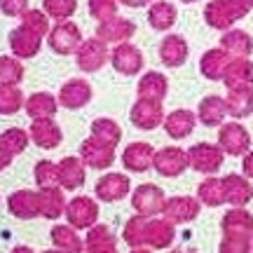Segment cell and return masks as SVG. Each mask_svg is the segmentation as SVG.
Wrapping results in <instances>:
<instances>
[{
    "label": "cell",
    "instance_id": "cell-1",
    "mask_svg": "<svg viewBox=\"0 0 253 253\" xmlns=\"http://www.w3.org/2000/svg\"><path fill=\"white\" fill-rule=\"evenodd\" d=\"M251 9V0H209L204 7V21L213 31H230Z\"/></svg>",
    "mask_w": 253,
    "mask_h": 253
},
{
    "label": "cell",
    "instance_id": "cell-2",
    "mask_svg": "<svg viewBox=\"0 0 253 253\" xmlns=\"http://www.w3.org/2000/svg\"><path fill=\"white\" fill-rule=\"evenodd\" d=\"M82 31L80 26L71 21V19H66V21H56L54 26L49 28V33H47V45L49 49L59 56H71L78 52V47L82 45Z\"/></svg>",
    "mask_w": 253,
    "mask_h": 253
},
{
    "label": "cell",
    "instance_id": "cell-3",
    "mask_svg": "<svg viewBox=\"0 0 253 253\" xmlns=\"http://www.w3.org/2000/svg\"><path fill=\"white\" fill-rule=\"evenodd\" d=\"M75 61H78V68H80L82 73H96L110 61V49H108V45H106L103 40H99L96 36L87 38V40H82V45L78 47Z\"/></svg>",
    "mask_w": 253,
    "mask_h": 253
},
{
    "label": "cell",
    "instance_id": "cell-4",
    "mask_svg": "<svg viewBox=\"0 0 253 253\" xmlns=\"http://www.w3.org/2000/svg\"><path fill=\"white\" fill-rule=\"evenodd\" d=\"M218 145L223 148L225 155H232V157H242L251 150V134L244 125L239 122H225L218 129Z\"/></svg>",
    "mask_w": 253,
    "mask_h": 253
},
{
    "label": "cell",
    "instance_id": "cell-5",
    "mask_svg": "<svg viewBox=\"0 0 253 253\" xmlns=\"http://www.w3.org/2000/svg\"><path fill=\"white\" fill-rule=\"evenodd\" d=\"M66 220L75 230H89L99 220V204L87 195H78L66 204Z\"/></svg>",
    "mask_w": 253,
    "mask_h": 253
},
{
    "label": "cell",
    "instance_id": "cell-6",
    "mask_svg": "<svg viewBox=\"0 0 253 253\" xmlns=\"http://www.w3.org/2000/svg\"><path fill=\"white\" fill-rule=\"evenodd\" d=\"M223 160H225L223 148L213 143H197L188 150L190 169H195L199 173H207V176L216 173L223 167Z\"/></svg>",
    "mask_w": 253,
    "mask_h": 253
},
{
    "label": "cell",
    "instance_id": "cell-7",
    "mask_svg": "<svg viewBox=\"0 0 253 253\" xmlns=\"http://www.w3.org/2000/svg\"><path fill=\"white\" fill-rule=\"evenodd\" d=\"M188 167H190L188 153L183 148H178V145H169V148H162V150H155L153 169L164 178H176Z\"/></svg>",
    "mask_w": 253,
    "mask_h": 253
},
{
    "label": "cell",
    "instance_id": "cell-8",
    "mask_svg": "<svg viewBox=\"0 0 253 253\" xmlns=\"http://www.w3.org/2000/svg\"><path fill=\"white\" fill-rule=\"evenodd\" d=\"M164 106L162 101H148V99H136V103L129 110V120L136 129L143 131H153L164 122Z\"/></svg>",
    "mask_w": 253,
    "mask_h": 253
},
{
    "label": "cell",
    "instance_id": "cell-9",
    "mask_svg": "<svg viewBox=\"0 0 253 253\" xmlns=\"http://www.w3.org/2000/svg\"><path fill=\"white\" fill-rule=\"evenodd\" d=\"M164 192L160 185H153V183H143L131 192V207L138 216L153 218L157 213H162L164 207Z\"/></svg>",
    "mask_w": 253,
    "mask_h": 253
},
{
    "label": "cell",
    "instance_id": "cell-10",
    "mask_svg": "<svg viewBox=\"0 0 253 253\" xmlns=\"http://www.w3.org/2000/svg\"><path fill=\"white\" fill-rule=\"evenodd\" d=\"M110 63H113V68H115L120 75L131 78V75H138V73L143 71L145 59H143V52L136 45H131V42H120V45H115L113 52H110Z\"/></svg>",
    "mask_w": 253,
    "mask_h": 253
},
{
    "label": "cell",
    "instance_id": "cell-11",
    "mask_svg": "<svg viewBox=\"0 0 253 253\" xmlns=\"http://www.w3.org/2000/svg\"><path fill=\"white\" fill-rule=\"evenodd\" d=\"M199 209L202 202L197 197H190V195H176V197L164 199L162 207V216L167 220H171L173 225H181V223H190L199 216Z\"/></svg>",
    "mask_w": 253,
    "mask_h": 253
},
{
    "label": "cell",
    "instance_id": "cell-12",
    "mask_svg": "<svg viewBox=\"0 0 253 253\" xmlns=\"http://www.w3.org/2000/svg\"><path fill=\"white\" fill-rule=\"evenodd\" d=\"M80 160L84 162V167L103 171V169L113 167V162H115V148L99 141L96 136H89L80 145Z\"/></svg>",
    "mask_w": 253,
    "mask_h": 253
},
{
    "label": "cell",
    "instance_id": "cell-13",
    "mask_svg": "<svg viewBox=\"0 0 253 253\" xmlns=\"http://www.w3.org/2000/svg\"><path fill=\"white\" fill-rule=\"evenodd\" d=\"M91 96H94V89H91L89 82L84 80V78H71L68 82L61 84L56 99H59V106H61V108L80 110L89 103Z\"/></svg>",
    "mask_w": 253,
    "mask_h": 253
},
{
    "label": "cell",
    "instance_id": "cell-14",
    "mask_svg": "<svg viewBox=\"0 0 253 253\" xmlns=\"http://www.w3.org/2000/svg\"><path fill=\"white\" fill-rule=\"evenodd\" d=\"M7 211L19 220H33L40 216V192L38 190H14L7 197Z\"/></svg>",
    "mask_w": 253,
    "mask_h": 253
},
{
    "label": "cell",
    "instance_id": "cell-15",
    "mask_svg": "<svg viewBox=\"0 0 253 253\" xmlns=\"http://www.w3.org/2000/svg\"><path fill=\"white\" fill-rule=\"evenodd\" d=\"M7 42L9 49H12V56H17V59H33L42 49V38L33 31H28L26 26H21V24L9 31Z\"/></svg>",
    "mask_w": 253,
    "mask_h": 253
},
{
    "label": "cell",
    "instance_id": "cell-16",
    "mask_svg": "<svg viewBox=\"0 0 253 253\" xmlns=\"http://www.w3.org/2000/svg\"><path fill=\"white\" fill-rule=\"evenodd\" d=\"M136 33V24L131 19L125 17H113L106 21H99L96 26V38L103 40L106 45H120V42H129Z\"/></svg>",
    "mask_w": 253,
    "mask_h": 253
},
{
    "label": "cell",
    "instance_id": "cell-17",
    "mask_svg": "<svg viewBox=\"0 0 253 253\" xmlns=\"http://www.w3.org/2000/svg\"><path fill=\"white\" fill-rule=\"evenodd\" d=\"M94 192H96V197L101 202H120V199H125L129 192H131V181H129V176L125 173H106V176H101L96 185H94Z\"/></svg>",
    "mask_w": 253,
    "mask_h": 253
},
{
    "label": "cell",
    "instance_id": "cell-18",
    "mask_svg": "<svg viewBox=\"0 0 253 253\" xmlns=\"http://www.w3.org/2000/svg\"><path fill=\"white\" fill-rule=\"evenodd\" d=\"M28 136H31V141H33L38 148H42V150H54L63 141V131H61V126L54 122V118L33 120V122H31V129H28Z\"/></svg>",
    "mask_w": 253,
    "mask_h": 253
},
{
    "label": "cell",
    "instance_id": "cell-19",
    "mask_svg": "<svg viewBox=\"0 0 253 253\" xmlns=\"http://www.w3.org/2000/svg\"><path fill=\"white\" fill-rule=\"evenodd\" d=\"M157 54H160V61L167 68H178V66H183V63L188 61V56H190L188 40L183 36H178V33H169V36L162 38Z\"/></svg>",
    "mask_w": 253,
    "mask_h": 253
},
{
    "label": "cell",
    "instance_id": "cell-20",
    "mask_svg": "<svg viewBox=\"0 0 253 253\" xmlns=\"http://www.w3.org/2000/svg\"><path fill=\"white\" fill-rule=\"evenodd\" d=\"M155 160V148L145 141H136V143H129L122 153V167L131 173H143L153 167Z\"/></svg>",
    "mask_w": 253,
    "mask_h": 253
},
{
    "label": "cell",
    "instance_id": "cell-21",
    "mask_svg": "<svg viewBox=\"0 0 253 253\" xmlns=\"http://www.w3.org/2000/svg\"><path fill=\"white\" fill-rule=\"evenodd\" d=\"M176 237V225L167 218H148L143 232V246L150 249H167Z\"/></svg>",
    "mask_w": 253,
    "mask_h": 253
},
{
    "label": "cell",
    "instance_id": "cell-22",
    "mask_svg": "<svg viewBox=\"0 0 253 253\" xmlns=\"http://www.w3.org/2000/svg\"><path fill=\"white\" fill-rule=\"evenodd\" d=\"M162 126L169 138L183 141V138H188V136L195 131V126H197V113H192V110H188V108L171 110V113L164 118Z\"/></svg>",
    "mask_w": 253,
    "mask_h": 253
},
{
    "label": "cell",
    "instance_id": "cell-23",
    "mask_svg": "<svg viewBox=\"0 0 253 253\" xmlns=\"http://www.w3.org/2000/svg\"><path fill=\"white\" fill-rule=\"evenodd\" d=\"M230 61H232V56L227 54L223 47L207 49L202 54V59H199V73L211 82H223V75H225Z\"/></svg>",
    "mask_w": 253,
    "mask_h": 253
},
{
    "label": "cell",
    "instance_id": "cell-24",
    "mask_svg": "<svg viewBox=\"0 0 253 253\" xmlns=\"http://www.w3.org/2000/svg\"><path fill=\"white\" fill-rule=\"evenodd\" d=\"M56 169H59V185L63 190H78L84 185L87 167H84L80 157L68 155V157H63L61 162H56Z\"/></svg>",
    "mask_w": 253,
    "mask_h": 253
},
{
    "label": "cell",
    "instance_id": "cell-25",
    "mask_svg": "<svg viewBox=\"0 0 253 253\" xmlns=\"http://www.w3.org/2000/svg\"><path fill=\"white\" fill-rule=\"evenodd\" d=\"M225 188V204L230 207H246L253 199V185L244 173H227L223 178Z\"/></svg>",
    "mask_w": 253,
    "mask_h": 253
},
{
    "label": "cell",
    "instance_id": "cell-26",
    "mask_svg": "<svg viewBox=\"0 0 253 253\" xmlns=\"http://www.w3.org/2000/svg\"><path fill=\"white\" fill-rule=\"evenodd\" d=\"M136 94H138V99L164 101L167 94H169V80H167V75L160 71L143 73L138 84H136Z\"/></svg>",
    "mask_w": 253,
    "mask_h": 253
},
{
    "label": "cell",
    "instance_id": "cell-27",
    "mask_svg": "<svg viewBox=\"0 0 253 253\" xmlns=\"http://www.w3.org/2000/svg\"><path fill=\"white\" fill-rule=\"evenodd\" d=\"M84 253H118V237L108 225H91L84 237Z\"/></svg>",
    "mask_w": 253,
    "mask_h": 253
},
{
    "label": "cell",
    "instance_id": "cell-28",
    "mask_svg": "<svg viewBox=\"0 0 253 253\" xmlns=\"http://www.w3.org/2000/svg\"><path fill=\"white\" fill-rule=\"evenodd\" d=\"M225 118H227V106L223 96L209 94V96H204V99L199 101L197 122H202L204 126H220Z\"/></svg>",
    "mask_w": 253,
    "mask_h": 253
},
{
    "label": "cell",
    "instance_id": "cell-29",
    "mask_svg": "<svg viewBox=\"0 0 253 253\" xmlns=\"http://www.w3.org/2000/svg\"><path fill=\"white\" fill-rule=\"evenodd\" d=\"M225 106H227V115H232L235 120H244L249 115H253V84L227 89Z\"/></svg>",
    "mask_w": 253,
    "mask_h": 253
},
{
    "label": "cell",
    "instance_id": "cell-30",
    "mask_svg": "<svg viewBox=\"0 0 253 253\" xmlns=\"http://www.w3.org/2000/svg\"><path fill=\"white\" fill-rule=\"evenodd\" d=\"M176 19H178V9L173 2L169 0H155L150 2V9H148V24L160 31V33H167L176 26Z\"/></svg>",
    "mask_w": 253,
    "mask_h": 253
},
{
    "label": "cell",
    "instance_id": "cell-31",
    "mask_svg": "<svg viewBox=\"0 0 253 253\" xmlns=\"http://www.w3.org/2000/svg\"><path fill=\"white\" fill-rule=\"evenodd\" d=\"M24 110L31 120H47V118H54L56 110H59V99L49 91H36L31 94L24 103Z\"/></svg>",
    "mask_w": 253,
    "mask_h": 253
},
{
    "label": "cell",
    "instance_id": "cell-32",
    "mask_svg": "<svg viewBox=\"0 0 253 253\" xmlns=\"http://www.w3.org/2000/svg\"><path fill=\"white\" fill-rule=\"evenodd\" d=\"M220 47L225 49L227 54L237 59H249L253 54V38L242 31V28H230V31H223V38H220Z\"/></svg>",
    "mask_w": 253,
    "mask_h": 253
},
{
    "label": "cell",
    "instance_id": "cell-33",
    "mask_svg": "<svg viewBox=\"0 0 253 253\" xmlns=\"http://www.w3.org/2000/svg\"><path fill=\"white\" fill-rule=\"evenodd\" d=\"M40 216L47 220H56L66 213V197H63V188L54 185V188H40Z\"/></svg>",
    "mask_w": 253,
    "mask_h": 253
},
{
    "label": "cell",
    "instance_id": "cell-34",
    "mask_svg": "<svg viewBox=\"0 0 253 253\" xmlns=\"http://www.w3.org/2000/svg\"><path fill=\"white\" fill-rule=\"evenodd\" d=\"M223 235H249L253 237V216L244 207H232L223 216Z\"/></svg>",
    "mask_w": 253,
    "mask_h": 253
},
{
    "label": "cell",
    "instance_id": "cell-35",
    "mask_svg": "<svg viewBox=\"0 0 253 253\" xmlns=\"http://www.w3.org/2000/svg\"><path fill=\"white\" fill-rule=\"evenodd\" d=\"M52 244L61 253H84V242L80 239L78 230L71 225H54L52 227Z\"/></svg>",
    "mask_w": 253,
    "mask_h": 253
},
{
    "label": "cell",
    "instance_id": "cell-36",
    "mask_svg": "<svg viewBox=\"0 0 253 253\" xmlns=\"http://www.w3.org/2000/svg\"><path fill=\"white\" fill-rule=\"evenodd\" d=\"M227 89H235V87H244V84H253V61L251 59H242L237 56L230 61L225 75H223Z\"/></svg>",
    "mask_w": 253,
    "mask_h": 253
},
{
    "label": "cell",
    "instance_id": "cell-37",
    "mask_svg": "<svg viewBox=\"0 0 253 253\" xmlns=\"http://www.w3.org/2000/svg\"><path fill=\"white\" fill-rule=\"evenodd\" d=\"M197 199L207 207H220L225 204V188H223V178L209 176L199 183L197 188Z\"/></svg>",
    "mask_w": 253,
    "mask_h": 253
},
{
    "label": "cell",
    "instance_id": "cell-38",
    "mask_svg": "<svg viewBox=\"0 0 253 253\" xmlns=\"http://www.w3.org/2000/svg\"><path fill=\"white\" fill-rule=\"evenodd\" d=\"M24 91L19 89V84H0V115H17L24 108Z\"/></svg>",
    "mask_w": 253,
    "mask_h": 253
},
{
    "label": "cell",
    "instance_id": "cell-39",
    "mask_svg": "<svg viewBox=\"0 0 253 253\" xmlns=\"http://www.w3.org/2000/svg\"><path fill=\"white\" fill-rule=\"evenodd\" d=\"M91 136H96L99 141L118 148L122 141V126L110 118H96L91 122Z\"/></svg>",
    "mask_w": 253,
    "mask_h": 253
},
{
    "label": "cell",
    "instance_id": "cell-40",
    "mask_svg": "<svg viewBox=\"0 0 253 253\" xmlns=\"http://www.w3.org/2000/svg\"><path fill=\"white\" fill-rule=\"evenodd\" d=\"M24 75H26V68L21 59L9 54L0 56V84H21Z\"/></svg>",
    "mask_w": 253,
    "mask_h": 253
},
{
    "label": "cell",
    "instance_id": "cell-41",
    "mask_svg": "<svg viewBox=\"0 0 253 253\" xmlns=\"http://www.w3.org/2000/svg\"><path fill=\"white\" fill-rule=\"evenodd\" d=\"M42 9L49 19L66 21L78 12V0H42Z\"/></svg>",
    "mask_w": 253,
    "mask_h": 253
},
{
    "label": "cell",
    "instance_id": "cell-42",
    "mask_svg": "<svg viewBox=\"0 0 253 253\" xmlns=\"http://www.w3.org/2000/svg\"><path fill=\"white\" fill-rule=\"evenodd\" d=\"M145 216H138L136 213L134 218H129L126 220L125 230H122V239H125L126 244L131 246V249H145L143 246V232H145Z\"/></svg>",
    "mask_w": 253,
    "mask_h": 253
},
{
    "label": "cell",
    "instance_id": "cell-43",
    "mask_svg": "<svg viewBox=\"0 0 253 253\" xmlns=\"http://www.w3.org/2000/svg\"><path fill=\"white\" fill-rule=\"evenodd\" d=\"M21 26H26L28 31L38 33L40 38H47L52 24H49V17L45 14V9H31L28 7L26 12H24V17H21Z\"/></svg>",
    "mask_w": 253,
    "mask_h": 253
},
{
    "label": "cell",
    "instance_id": "cell-44",
    "mask_svg": "<svg viewBox=\"0 0 253 253\" xmlns=\"http://www.w3.org/2000/svg\"><path fill=\"white\" fill-rule=\"evenodd\" d=\"M33 176H36L38 188H54L59 185V169H56V162H49V160H40L33 169Z\"/></svg>",
    "mask_w": 253,
    "mask_h": 253
},
{
    "label": "cell",
    "instance_id": "cell-45",
    "mask_svg": "<svg viewBox=\"0 0 253 253\" xmlns=\"http://www.w3.org/2000/svg\"><path fill=\"white\" fill-rule=\"evenodd\" d=\"M0 141L7 145L9 150L14 155H21L24 150L28 148V141H31V136H28V131H24V129H19V126H12V129H5L2 134H0Z\"/></svg>",
    "mask_w": 253,
    "mask_h": 253
},
{
    "label": "cell",
    "instance_id": "cell-46",
    "mask_svg": "<svg viewBox=\"0 0 253 253\" xmlns=\"http://www.w3.org/2000/svg\"><path fill=\"white\" fill-rule=\"evenodd\" d=\"M253 237L249 235H223L220 253H251Z\"/></svg>",
    "mask_w": 253,
    "mask_h": 253
},
{
    "label": "cell",
    "instance_id": "cell-47",
    "mask_svg": "<svg viewBox=\"0 0 253 253\" xmlns=\"http://www.w3.org/2000/svg\"><path fill=\"white\" fill-rule=\"evenodd\" d=\"M118 0H87L89 14L96 21H106V19L118 17Z\"/></svg>",
    "mask_w": 253,
    "mask_h": 253
},
{
    "label": "cell",
    "instance_id": "cell-48",
    "mask_svg": "<svg viewBox=\"0 0 253 253\" xmlns=\"http://www.w3.org/2000/svg\"><path fill=\"white\" fill-rule=\"evenodd\" d=\"M28 9V0H0V12L5 17H24Z\"/></svg>",
    "mask_w": 253,
    "mask_h": 253
},
{
    "label": "cell",
    "instance_id": "cell-49",
    "mask_svg": "<svg viewBox=\"0 0 253 253\" xmlns=\"http://www.w3.org/2000/svg\"><path fill=\"white\" fill-rule=\"evenodd\" d=\"M14 157H17V155L12 153V150H9L7 145H5L2 141H0V171H5V169L9 167V164H12V160H14Z\"/></svg>",
    "mask_w": 253,
    "mask_h": 253
},
{
    "label": "cell",
    "instance_id": "cell-50",
    "mask_svg": "<svg viewBox=\"0 0 253 253\" xmlns=\"http://www.w3.org/2000/svg\"><path fill=\"white\" fill-rule=\"evenodd\" d=\"M242 169H244V176L249 181H253V150L244 155V162H242Z\"/></svg>",
    "mask_w": 253,
    "mask_h": 253
},
{
    "label": "cell",
    "instance_id": "cell-51",
    "mask_svg": "<svg viewBox=\"0 0 253 253\" xmlns=\"http://www.w3.org/2000/svg\"><path fill=\"white\" fill-rule=\"evenodd\" d=\"M120 5H125V7H131V9H138V7H148L153 0H118Z\"/></svg>",
    "mask_w": 253,
    "mask_h": 253
},
{
    "label": "cell",
    "instance_id": "cell-52",
    "mask_svg": "<svg viewBox=\"0 0 253 253\" xmlns=\"http://www.w3.org/2000/svg\"><path fill=\"white\" fill-rule=\"evenodd\" d=\"M9 253H36V251H33L31 246H14Z\"/></svg>",
    "mask_w": 253,
    "mask_h": 253
},
{
    "label": "cell",
    "instance_id": "cell-53",
    "mask_svg": "<svg viewBox=\"0 0 253 253\" xmlns=\"http://www.w3.org/2000/svg\"><path fill=\"white\" fill-rule=\"evenodd\" d=\"M171 253H197L195 249H188V246H181V249H173Z\"/></svg>",
    "mask_w": 253,
    "mask_h": 253
},
{
    "label": "cell",
    "instance_id": "cell-54",
    "mask_svg": "<svg viewBox=\"0 0 253 253\" xmlns=\"http://www.w3.org/2000/svg\"><path fill=\"white\" fill-rule=\"evenodd\" d=\"M131 253H150L148 249H131Z\"/></svg>",
    "mask_w": 253,
    "mask_h": 253
},
{
    "label": "cell",
    "instance_id": "cell-55",
    "mask_svg": "<svg viewBox=\"0 0 253 253\" xmlns=\"http://www.w3.org/2000/svg\"><path fill=\"white\" fill-rule=\"evenodd\" d=\"M178 2H185V5H192V2H197V0H178Z\"/></svg>",
    "mask_w": 253,
    "mask_h": 253
},
{
    "label": "cell",
    "instance_id": "cell-56",
    "mask_svg": "<svg viewBox=\"0 0 253 253\" xmlns=\"http://www.w3.org/2000/svg\"><path fill=\"white\" fill-rule=\"evenodd\" d=\"M45 253H61V251H56V249H52V251H45Z\"/></svg>",
    "mask_w": 253,
    "mask_h": 253
},
{
    "label": "cell",
    "instance_id": "cell-57",
    "mask_svg": "<svg viewBox=\"0 0 253 253\" xmlns=\"http://www.w3.org/2000/svg\"><path fill=\"white\" fill-rule=\"evenodd\" d=\"M251 253H253V244H251Z\"/></svg>",
    "mask_w": 253,
    "mask_h": 253
},
{
    "label": "cell",
    "instance_id": "cell-58",
    "mask_svg": "<svg viewBox=\"0 0 253 253\" xmlns=\"http://www.w3.org/2000/svg\"><path fill=\"white\" fill-rule=\"evenodd\" d=\"M251 5H253V0H251Z\"/></svg>",
    "mask_w": 253,
    "mask_h": 253
}]
</instances>
